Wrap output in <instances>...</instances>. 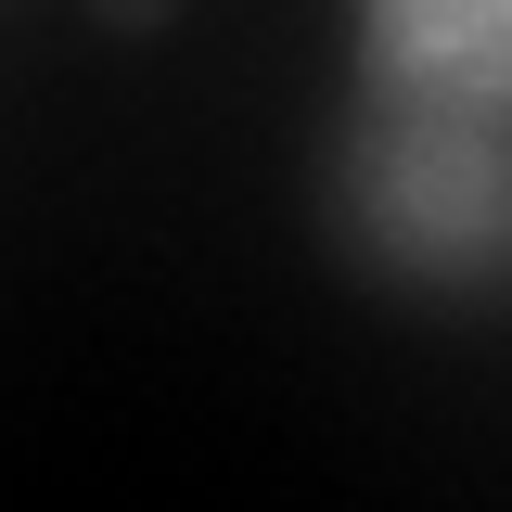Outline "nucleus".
<instances>
[{
	"label": "nucleus",
	"instance_id": "1",
	"mask_svg": "<svg viewBox=\"0 0 512 512\" xmlns=\"http://www.w3.org/2000/svg\"><path fill=\"white\" fill-rule=\"evenodd\" d=\"M320 205H333V244L397 295H500L512 282V116L359 77L333 167H320Z\"/></svg>",
	"mask_w": 512,
	"mask_h": 512
},
{
	"label": "nucleus",
	"instance_id": "2",
	"mask_svg": "<svg viewBox=\"0 0 512 512\" xmlns=\"http://www.w3.org/2000/svg\"><path fill=\"white\" fill-rule=\"evenodd\" d=\"M359 77L423 103H500L512 116V0H346Z\"/></svg>",
	"mask_w": 512,
	"mask_h": 512
},
{
	"label": "nucleus",
	"instance_id": "3",
	"mask_svg": "<svg viewBox=\"0 0 512 512\" xmlns=\"http://www.w3.org/2000/svg\"><path fill=\"white\" fill-rule=\"evenodd\" d=\"M90 13H103V26H167L180 0H90Z\"/></svg>",
	"mask_w": 512,
	"mask_h": 512
}]
</instances>
